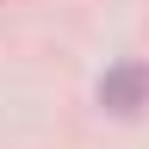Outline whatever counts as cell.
Masks as SVG:
<instances>
[{
    "instance_id": "cell-1",
    "label": "cell",
    "mask_w": 149,
    "mask_h": 149,
    "mask_svg": "<svg viewBox=\"0 0 149 149\" xmlns=\"http://www.w3.org/2000/svg\"><path fill=\"white\" fill-rule=\"evenodd\" d=\"M143 93H149V68H143V62H124V68H112L106 81H100V100H106L112 112H137Z\"/></svg>"
}]
</instances>
